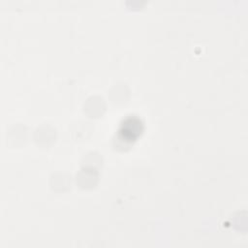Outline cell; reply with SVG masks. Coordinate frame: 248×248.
<instances>
[{"mask_svg": "<svg viewBox=\"0 0 248 248\" xmlns=\"http://www.w3.org/2000/svg\"><path fill=\"white\" fill-rule=\"evenodd\" d=\"M142 130L143 123L138 115H127L121 120L113 137V145L121 150L129 148L141 134Z\"/></svg>", "mask_w": 248, "mask_h": 248, "instance_id": "6da1fadb", "label": "cell"}]
</instances>
